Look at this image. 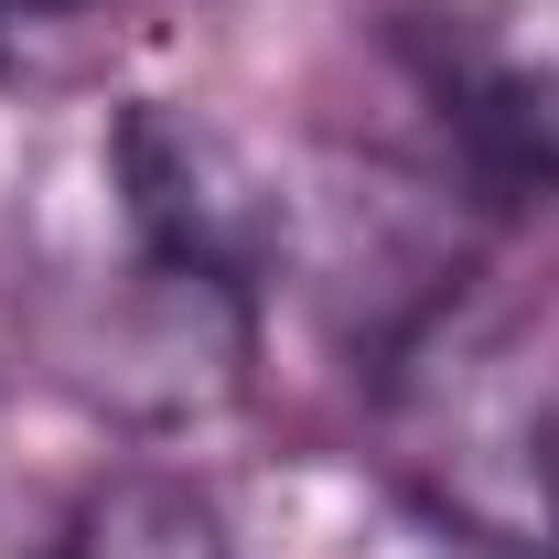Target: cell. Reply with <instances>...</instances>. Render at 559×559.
I'll list each match as a JSON object with an SVG mask.
<instances>
[{
  "label": "cell",
  "instance_id": "cell-3",
  "mask_svg": "<svg viewBox=\"0 0 559 559\" xmlns=\"http://www.w3.org/2000/svg\"><path fill=\"white\" fill-rule=\"evenodd\" d=\"M55 559H237V549H226V516H215V495L194 474L130 463V474L75 495Z\"/></svg>",
  "mask_w": 559,
  "mask_h": 559
},
{
  "label": "cell",
  "instance_id": "cell-2",
  "mask_svg": "<svg viewBox=\"0 0 559 559\" xmlns=\"http://www.w3.org/2000/svg\"><path fill=\"white\" fill-rule=\"evenodd\" d=\"M388 55L474 205L559 215V0H399Z\"/></svg>",
  "mask_w": 559,
  "mask_h": 559
},
{
  "label": "cell",
  "instance_id": "cell-1",
  "mask_svg": "<svg viewBox=\"0 0 559 559\" xmlns=\"http://www.w3.org/2000/svg\"><path fill=\"white\" fill-rule=\"evenodd\" d=\"M377 441L441 549L559 559V345L474 290L377 355Z\"/></svg>",
  "mask_w": 559,
  "mask_h": 559
}]
</instances>
